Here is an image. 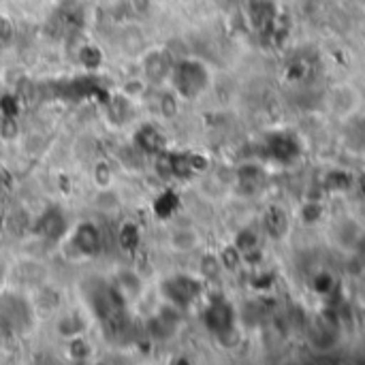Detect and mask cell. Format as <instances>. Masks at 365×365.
<instances>
[{
    "mask_svg": "<svg viewBox=\"0 0 365 365\" xmlns=\"http://www.w3.org/2000/svg\"><path fill=\"white\" fill-rule=\"evenodd\" d=\"M269 154L278 163H291L302 156V143L291 133H276L269 139Z\"/></svg>",
    "mask_w": 365,
    "mask_h": 365,
    "instance_id": "cell-5",
    "label": "cell"
},
{
    "mask_svg": "<svg viewBox=\"0 0 365 365\" xmlns=\"http://www.w3.org/2000/svg\"><path fill=\"white\" fill-rule=\"evenodd\" d=\"M364 6H365V0H364Z\"/></svg>",
    "mask_w": 365,
    "mask_h": 365,
    "instance_id": "cell-34",
    "label": "cell"
},
{
    "mask_svg": "<svg viewBox=\"0 0 365 365\" xmlns=\"http://www.w3.org/2000/svg\"><path fill=\"white\" fill-rule=\"evenodd\" d=\"M101 233L94 225H81L75 235V246L83 255H96L101 250Z\"/></svg>",
    "mask_w": 365,
    "mask_h": 365,
    "instance_id": "cell-7",
    "label": "cell"
},
{
    "mask_svg": "<svg viewBox=\"0 0 365 365\" xmlns=\"http://www.w3.org/2000/svg\"><path fill=\"white\" fill-rule=\"evenodd\" d=\"M139 289H141V282H139V278L135 274L124 272V274L118 276V291L122 295H137Z\"/></svg>",
    "mask_w": 365,
    "mask_h": 365,
    "instance_id": "cell-14",
    "label": "cell"
},
{
    "mask_svg": "<svg viewBox=\"0 0 365 365\" xmlns=\"http://www.w3.org/2000/svg\"><path fill=\"white\" fill-rule=\"evenodd\" d=\"M297 216H299V222L302 225L314 227V225H319L325 218V207L319 201H306V203H302Z\"/></svg>",
    "mask_w": 365,
    "mask_h": 365,
    "instance_id": "cell-12",
    "label": "cell"
},
{
    "mask_svg": "<svg viewBox=\"0 0 365 365\" xmlns=\"http://www.w3.org/2000/svg\"><path fill=\"white\" fill-rule=\"evenodd\" d=\"M34 92H36L34 83H30V81H19V83H17V90H15V98L21 101L24 105H28V103L34 101Z\"/></svg>",
    "mask_w": 365,
    "mask_h": 365,
    "instance_id": "cell-23",
    "label": "cell"
},
{
    "mask_svg": "<svg viewBox=\"0 0 365 365\" xmlns=\"http://www.w3.org/2000/svg\"><path fill=\"white\" fill-rule=\"evenodd\" d=\"M137 143H139V148H141L143 152H154V154H158V152L165 150V137H163L158 130H154V128H143V130L137 135Z\"/></svg>",
    "mask_w": 365,
    "mask_h": 365,
    "instance_id": "cell-11",
    "label": "cell"
},
{
    "mask_svg": "<svg viewBox=\"0 0 365 365\" xmlns=\"http://www.w3.org/2000/svg\"><path fill=\"white\" fill-rule=\"evenodd\" d=\"M79 331H81V325H79L77 319H64V321L60 323V334H62V336L73 338V336H77Z\"/></svg>",
    "mask_w": 365,
    "mask_h": 365,
    "instance_id": "cell-28",
    "label": "cell"
},
{
    "mask_svg": "<svg viewBox=\"0 0 365 365\" xmlns=\"http://www.w3.org/2000/svg\"><path fill=\"white\" fill-rule=\"evenodd\" d=\"M124 47H126V51H130V53L141 51V47H143V38L139 36V32L130 30V32L124 36Z\"/></svg>",
    "mask_w": 365,
    "mask_h": 365,
    "instance_id": "cell-27",
    "label": "cell"
},
{
    "mask_svg": "<svg viewBox=\"0 0 365 365\" xmlns=\"http://www.w3.org/2000/svg\"><path fill=\"white\" fill-rule=\"evenodd\" d=\"M79 58H81V62H83L88 68H96V66L103 62V53H101L94 45H83L81 51H79Z\"/></svg>",
    "mask_w": 365,
    "mask_h": 365,
    "instance_id": "cell-17",
    "label": "cell"
},
{
    "mask_svg": "<svg viewBox=\"0 0 365 365\" xmlns=\"http://www.w3.org/2000/svg\"><path fill=\"white\" fill-rule=\"evenodd\" d=\"M158 317L165 321V323H169V325H178L180 321H182V312H180V306H175V304H169V306H163V310L158 312Z\"/></svg>",
    "mask_w": 365,
    "mask_h": 365,
    "instance_id": "cell-25",
    "label": "cell"
},
{
    "mask_svg": "<svg viewBox=\"0 0 365 365\" xmlns=\"http://www.w3.org/2000/svg\"><path fill=\"white\" fill-rule=\"evenodd\" d=\"M160 107H163V113H165L167 118L175 115V111H178V105H175V98H173V96H165V98L160 101Z\"/></svg>",
    "mask_w": 365,
    "mask_h": 365,
    "instance_id": "cell-31",
    "label": "cell"
},
{
    "mask_svg": "<svg viewBox=\"0 0 365 365\" xmlns=\"http://www.w3.org/2000/svg\"><path fill=\"white\" fill-rule=\"evenodd\" d=\"M17 120H15V115H2V120H0V135L4 137V139H13V137H17Z\"/></svg>",
    "mask_w": 365,
    "mask_h": 365,
    "instance_id": "cell-26",
    "label": "cell"
},
{
    "mask_svg": "<svg viewBox=\"0 0 365 365\" xmlns=\"http://www.w3.org/2000/svg\"><path fill=\"white\" fill-rule=\"evenodd\" d=\"M88 353H90V349H88L86 340H81V338H73V340L68 342V355H71L75 361H83V359L88 357Z\"/></svg>",
    "mask_w": 365,
    "mask_h": 365,
    "instance_id": "cell-22",
    "label": "cell"
},
{
    "mask_svg": "<svg viewBox=\"0 0 365 365\" xmlns=\"http://www.w3.org/2000/svg\"><path fill=\"white\" fill-rule=\"evenodd\" d=\"M199 291H201L199 282L188 276H178V278L165 282V295L169 297L171 304H175L180 308L188 306L199 295Z\"/></svg>",
    "mask_w": 365,
    "mask_h": 365,
    "instance_id": "cell-4",
    "label": "cell"
},
{
    "mask_svg": "<svg viewBox=\"0 0 365 365\" xmlns=\"http://www.w3.org/2000/svg\"><path fill=\"white\" fill-rule=\"evenodd\" d=\"M109 115L115 120V122H122L126 115H128V103L126 98H113L109 103Z\"/></svg>",
    "mask_w": 365,
    "mask_h": 365,
    "instance_id": "cell-24",
    "label": "cell"
},
{
    "mask_svg": "<svg viewBox=\"0 0 365 365\" xmlns=\"http://www.w3.org/2000/svg\"><path fill=\"white\" fill-rule=\"evenodd\" d=\"M2 115H15L17 113V98H13V96H6V98H2Z\"/></svg>",
    "mask_w": 365,
    "mask_h": 365,
    "instance_id": "cell-30",
    "label": "cell"
},
{
    "mask_svg": "<svg viewBox=\"0 0 365 365\" xmlns=\"http://www.w3.org/2000/svg\"><path fill=\"white\" fill-rule=\"evenodd\" d=\"M64 229H66V222H64L62 214L56 212V210L47 212V214L41 218V225H38V231H41L43 235L51 237V240H58V237L64 233Z\"/></svg>",
    "mask_w": 365,
    "mask_h": 365,
    "instance_id": "cell-10",
    "label": "cell"
},
{
    "mask_svg": "<svg viewBox=\"0 0 365 365\" xmlns=\"http://www.w3.org/2000/svg\"><path fill=\"white\" fill-rule=\"evenodd\" d=\"M11 36H13V28H11V24H9L6 19H0V43L11 41Z\"/></svg>",
    "mask_w": 365,
    "mask_h": 365,
    "instance_id": "cell-32",
    "label": "cell"
},
{
    "mask_svg": "<svg viewBox=\"0 0 365 365\" xmlns=\"http://www.w3.org/2000/svg\"><path fill=\"white\" fill-rule=\"evenodd\" d=\"M308 340L314 346V351L329 353L340 342V327L327 314H319L308 329Z\"/></svg>",
    "mask_w": 365,
    "mask_h": 365,
    "instance_id": "cell-3",
    "label": "cell"
},
{
    "mask_svg": "<svg viewBox=\"0 0 365 365\" xmlns=\"http://www.w3.org/2000/svg\"><path fill=\"white\" fill-rule=\"evenodd\" d=\"M263 229L272 240H284L291 231V216L280 205H272L263 216Z\"/></svg>",
    "mask_w": 365,
    "mask_h": 365,
    "instance_id": "cell-6",
    "label": "cell"
},
{
    "mask_svg": "<svg viewBox=\"0 0 365 365\" xmlns=\"http://www.w3.org/2000/svg\"><path fill=\"white\" fill-rule=\"evenodd\" d=\"M171 244H173V248H175V250L186 252V250H192V248H195L197 237H195V233H192V231H178V233L171 237Z\"/></svg>",
    "mask_w": 365,
    "mask_h": 365,
    "instance_id": "cell-15",
    "label": "cell"
},
{
    "mask_svg": "<svg viewBox=\"0 0 365 365\" xmlns=\"http://www.w3.org/2000/svg\"><path fill=\"white\" fill-rule=\"evenodd\" d=\"M171 71V58L167 51H156V53H150L148 60H145V75L152 79V81H163Z\"/></svg>",
    "mask_w": 365,
    "mask_h": 365,
    "instance_id": "cell-8",
    "label": "cell"
},
{
    "mask_svg": "<svg viewBox=\"0 0 365 365\" xmlns=\"http://www.w3.org/2000/svg\"><path fill=\"white\" fill-rule=\"evenodd\" d=\"M192 171H195V169H192V163H190V154L173 156V175L186 178V175H190Z\"/></svg>",
    "mask_w": 365,
    "mask_h": 365,
    "instance_id": "cell-20",
    "label": "cell"
},
{
    "mask_svg": "<svg viewBox=\"0 0 365 365\" xmlns=\"http://www.w3.org/2000/svg\"><path fill=\"white\" fill-rule=\"evenodd\" d=\"M220 269H222V263H220L218 257H203V261H201V274L205 278H218Z\"/></svg>",
    "mask_w": 365,
    "mask_h": 365,
    "instance_id": "cell-21",
    "label": "cell"
},
{
    "mask_svg": "<svg viewBox=\"0 0 365 365\" xmlns=\"http://www.w3.org/2000/svg\"><path fill=\"white\" fill-rule=\"evenodd\" d=\"M156 173L160 178H171L173 175V154L169 152H158V158H156Z\"/></svg>",
    "mask_w": 365,
    "mask_h": 365,
    "instance_id": "cell-18",
    "label": "cell"
},
{
    "mask_svg": "<svg viewBox=\"0 0 365 365\" xmlns=\"http://www.w3.org/2000/svg\"><path fill=\"white\" fill-rule=\"evenodd\" d=\"M336 287H338L336 276H334V272H329V269H319V272H314L312 278H310V291H312L314 295L323 297V299L331 297V295L336 293Z\"/></svg>",
    "mask_w": 365,
    "mask_h": 365,
    "instance_id": "cell-9",
    "label": "cell"
},
{
    "mask_svg": "<svg viewBox=\"0 0 365 365\" xmlns=\"http://www.w3.org/2000/svg\"><path fill=\"white\" fill-rule=\"evenodd\" d=\"M94 178H96V182H98L101 186H107V184H109V180H111V171H109V167H107V165H96Z\"/></svg>",
    "mask_w": 365,
    "mask_h": 365,
    "instance_id": "cell-29",
    "label": "cell"
},
{
    "mask_svg": "<svg viewBox=\"0 0 365 365\" xmlns=\"http://www.w3.org/2000/svg\"><path fill=\"white\" fill-rule=\"evenodd\" d=\"M145 329H148L150 338H154V340H165L167 336H171V331H173V325L165 323L160 317H154V319H150V321H148Z\"/></svg>",
    "mask_w": 365,
    "mask_h": 365,
    "instance_id": "cell-13",
    "label": "cell"
},
{
    "mask_svg": "<svg viewBox=\"0 0 365 365\" xmlns=\"http://www.w3.org/2000/svg\"><path fill=\"white\" fill-rule=\"evenodd\" d=\"M242 261H244V257L235 246H227L220 255V263L225 269H237L242 265Z\"/></svg>",
    "mask_w": 365,
    "mask_h": 365,
    "instance_id": "cell-16",
    "label": "cell"
},
{
    "mask_svg": "<svg viewBox=\"0 0 365 365\" xmlns=\"http://www.w3.org/2000/svg\"><path fill=\"white\" fill-rule=\"evenodd\" d=\"M210 81V75L203 64L186 60L175 66V86L184 96H197Z\"/></svg>",
    "mask_w": 365,
    "mask_h": 365,
    "instance_id": "cell-2",
    "label": "cell"
},
{
    "mask_svg": "<svg viewBox=\"0 0 365 365\" xmlns=\"http://www.w3.org/2000/svg\"><path fill=\"white\" fill-rule=\"evenodd\" d=\"M133 9H135L137 13H148L150 0H133Z\"/></svg>",
    "mask_w": 365,
    "mask_h": 365,
    "instance_id": "cell-33",
    "label": "cell"
},
{
    "mask_svg": "<svg viewBox=\"0 0 365 365\" xmlns=\"http://www.w3.org/2000/svg\"><path fill=\"white\" fill-rule=\"evenodd\" d=\"M203 321L222 346L231 349L240 342V331L235 325V310L229 302L225 299L212 302L203 314Z\"/></svg>",
    "mask_w": 365,
    "mask_h": 365,
    "instance_id": "cell-1",
    "label": "cell"
},
{
    "mask_svg": "<svg viewBox=\"0 0 365 365\" xmlns=\"http://www.w3.org/2000/svg\"><path fill=\"white\" fill-rule=\"evenodd\" d=\"M139 242V231L135 225H124L122 231H120V244L126 248V250H133Z\"/></svg>",
    "mask_w": 365,
    "mask_h": 365,
    "instance_id": "cell-19",
    "label": "cell"
}]
</instances>
